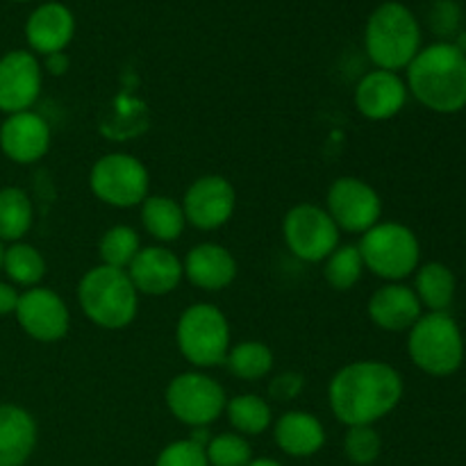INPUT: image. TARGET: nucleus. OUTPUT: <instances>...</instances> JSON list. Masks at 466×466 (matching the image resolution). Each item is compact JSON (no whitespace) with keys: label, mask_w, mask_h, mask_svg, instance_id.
<instances>
[{"label":"nucleus","mask_w":466,"mask_h":466,"mask_svg":"<svg viewBox=\"0 0 466 466\" xmlns=\"http://www.w3.org/2000/svg\"><path fill=\"white\" fill-rule=\"evenodd\" d=\"M382 440L376 426H350L344 435V453L350 464L371 466L380 458Z\"/></svg>","instance_id":"32"},{"label":"nucleus","mask_w":466,"mask_h":466,"mask_svg":"<svg viewBox=\"0 0 466 466\" xmlns=\"http://www.w3.org/2000/svg\"><path fill=\"white\" fill-rule=\"evenodd\" d=\"M185 278L200 291L217 294L228 289L237 278V259L230 250L217 241H203L189 248L182 259Z\"/></svg>","instance_id":"19"},{"label":"nucleus","mask_w":466,"mask_h":466,"mask_svg":"<svg viewBox=\"0 0 466 466\" xmlns=\"http://www.w3.org/2000/svg\"><path fill=\"white\" fill-rule=\"evenodd\" d=\"M35 221V209L27 191L21 187H3L0 189V241L16 244L30 232Z\"/></svg>","instance_id":"26"},{"label":"nucleus","mask_w":466,"mask_h":466,"mask_svg":"<svg viewBox=\"0 0 466 466\" xmlns=\"http://www.w3.org/2000/svg\"><path fill=\"white\" fill-rule=\"evenodd\" d=\"M364 268L385 282H403L421 264V244L412 228L380 221L362 235L358 244Z\"/></svg>","instance_id":"7"},{"label":"nucleus","mask_w":466,"mask_h":466,"mask_svg":"<svg viewBox=\"0 0 466 466\" xmlns=\"http://www.w3.org/2000/svg\"><path fill=\"white\" fill-rule=\"evenodd\" d=\"M139 250V232L132 226H126V223H118V226H112L109 230H105L98 241L100 264L112 268H121V271H126V268L130 267L132 259L137 258Z\"/></svg>","instance_id":"30"},{"label":"nucleus","mask_w":466,"mask_h":466,"mask_svg":"<svg viewBox=\"0 0 466 466\" xmlns=\"http://www.w3.org/2000/svg\"><path fill=\"white\" fill-rule=\"evenodd\" d=\"M364 48L373 66L382 71H405L421 50V25L403 3H382L364 27Z\"/></svg>","instance_id":"3"},{"label":"nucleus","mask_w":466,"mask_h":466,"mask_svg":"<svg viewBox=\"0 0 466 466\" xmlns=\"http://www.w3.org/2000/svg\"><path fill=\"white\" fill-rule=\"evenodd\" d=\"M182 212L187 226L212 232L226 226L237 209V191L228 177L218 173L200 176L187 187L182 196Z\"/></svg>","instance_id":"12"},{"label":"nucleus","mask_w":466,"mask_h":466,"mask_svg":"<svg viewBox=\"0 0 466 466\" xmlns=\"http://www.w3.org/2000/svg\"><path fill=\"white\" fill-rule=\"evenodd\" d=\"M164 403L176 421L187 428H208L226 412L228 396L218 380L205 371L177 373L168 380Z\"/></svg>","instance_id":"9"},{"label":"nucleus","mask_w":466,"mask_h":466,"mask_svg":"<svg viewBox=\"0 0 466 466\" xmlns=\"http://www.w3.org/2000/svg\"><path fill=\"white\" fill-rule=\"evenodd\" d=\"M3 271L14 287H39L46 276V258L32 244L16 241L5 248Z\"/></svg>","instance_id":"28"},{"label":"nucleus","mask_w":466,"mask_h":466,"mask_svg":"<svg viewBox=\"0 0 466 466\" xmlns=\"http://www.w3.org/2000/svg\"><path fill=\"white\" fill-rule=\"evenodd\" d=\"M341 230L326 208L299 203L282 218V239L289 253L300 262L321 264L341 244Z\"/></svg>","instance_id":"10"},{"label":"nucleus","mask_w":466,"mask_h":466,"mask_svg":"<svg viewBox=\"0 0 466 466\" xmlns=\"http://www.w3.org/2000/svg\"><path fill=\"white\" fill-rule=\"evenodd\" d=\"M44 66H46V71L50 73V76H62V73L68 68V57H66V53L48 55V57H46Z\"/></svg>","instance_id":"36"},{"label":"nucleus","mask_w":466,"mask_h":466,"mask_svg":"<svg viewBox=\"0 0 466 466\" xmlns=\"http://www.w3.org/2000/svg\"><path fill=\"white\" fill-rule=\"evenodd\" d=\"M305 390V376L299 371H282L268 382V396L278 403H291Z\"/></svg>","instance_id":"34"},{"label":"nucleus","mask_w":466,"mask_h":466,"mask_svg":"<svg viewBox=\"0 0 466 466\" xmlns=\"http://www.w3.org/2000/svg\"><path fill=\"white\" fill-rule=\"evenodd\" d=\"M248 466H282V464L273 458H253L248 462Z\"/></svg>","instance_id":"37"},{"label":"nucleus","mask_w":466,"mask_h":466,"mask_svg":"<svg viewBox=\"0 0 466 466\" xmlns=\"http://www.w3.org/2000/svg\"><path fill=\"white\" fill-rule=\"evenodd\" d=\"M273 440L289 458H312L326 446V428L317 414L287 410L273 423Z\"/></svg>","instance_id":"21"},{"label":"nucleus","mask_w":466,"mask_h":466,"mask_svg":"<svg viewBox=\"0 0 466 466\" xmlns=\"http://www.w3.org/2000/svg\"><path fill=\"white\" fill-rule=\"evenodd\" d=\"M223 414L228 417L232 432H239L244 437L264 435L273 426L271 405L258 394H239L235 399H228Z\"/></svg>","instance_id":"25"},{"label":"nucleus","mask_w":466,"mask_h":466,"mask_svg":"<svg viewBox=\"0 0 466 466\" xmlns=\"http://www.w3.org/2000/svg\"><path fill=\"white\" fill-rule=\"evenodd\" d=\"M176 344L194 369L221 367L232 346L228 317L212 303H194L182 309L176 323Z\"/></svg>","instance_id":"6"},{"label":"nucleus","mask_w":466,"mask_h":466,"mask_svg":"<svg viewBox=\"0 0 466 466\" xmlns=\"http://www.w3.org/2000/svg\"><path fill=\"white\" fill-rule=\"evenodd\" d=\"M403 376L382 360H355L344 364L328 385L332 417L346 428L376 426L400 405Z\"/></svg>","instance_id":"1"},{"label":"nucleus","mask_w":466,"mask_h":466,"mask_svg":"<svg viewBox=\"0 0 466 466\" xmlns=\"http://www.w3.org/2000/svg\"><path fill=\"white\" fill-rule=\"evenodd\" d=\"M53 132L48 121L35 109L5 116L0 123V150L14 164H36L50 150Z\"/></svg>","instance_id":"15"},{"label":"nucleus","mask_w":466,"mask_h":466,"mask_svg":"<svg viewBox=\"0 0 466 466\" xmlns=\"http://www.w3.org/2000/svg\"><path fill=\"white\" fill-rule=\"evenodd\" d=\"M3 255H5V244L0 241V271H3Z\"/></svg>","instance_id":"38"},{"label":"nucleus","mask_w":466,"mask_h":466,"mask_svg":"<svg viewBox=\"0 0 466 466\" xmlns=\"http://www.w3.org/2000/svg\"><path fill=\"white\" fill-rule=\"evenodd\" d=\"M205 455L209 466H248L253 460V446L248 437L239 432H218L209 437Z\"/></svg>","instance_id":"31"},{"label":"nucleus","mask_w":466,"mask_h":466,"mask_svg":"<svg viewBox=\"0 0 466 466\" xmlns=\"http://www.w3.org/2000/svg\"><path fill=\"white\" fill-rule=\"evenodd\" d=\"M77 305L94 326L123 330L139 312V294L127 271L96 264L77 282Z\"/></svg>","instance_id":"4"},{"label":"nucleus","mask_w":466,"mask_h":466,"mask_svg":"<svg viewBox=\"0 0 466 466\" xmlns=\"http://www.w3.org/2000/svg\"><path fill=\"white\" fill-rule=\"evenodd\" d=\"M364 262L355 244H339L323 262V278L337 291H350L364 276Z\"/></svg>","instance_id":"29"},{"label":"nucleus","mask_w":466,"mask_h":466,"mask_svg":"<svg viewBox=\"0 0 466 466\" xmlns=\"http://www.w3.org/2000/svg\"><path fill=\"white\" fill-rule=\"evenodd\" d=\"M414 294L428 312H449L458 294V280L451 267L441 262L419 264L414 271Z\"/></svg>","instance_id":"23"},{"label":"nucleus","mask_w":466,"mask_h":466,"mask_svg":"<svg viewBox=\"0 0 466 466\" xmlns=\"http://www.w3.org/2000/svg\"><path fill=\"white\" fill-rule=\"evenodd\" d=\"M139 209L141 226H144V230L148 232L157 244H171V241L180 239L182 232H185V212H182V205L177 203L176 198H171V196H148V198L139 205Z\"/></svg>","instance_id":"24"},{"label":"nucleus","mask_w":466,"mask_h":466,"mask_svg":"<svg viewBox=\"0 0 466 466\" xmlns=\"http://www.w3.org/2000/svg\"><path fill=\"white\" fill-rule=\"evenodd\" d=\"M12 3H30V0H12Z\"/></svg>","instance_id":"39"},{"label":"nucleus","mask_w":466,"mask_h":466,"mask_svg":"<svg viewBox=\"0 0 466 466\" xmlns=\"http://www.w3.org/2000/svg\"><path fill=\"white\" fill-rule=\"evenodd\" d=\"M39 440L35 417L25 408L0 403V466H23Z\"/></svg>","instance_id":"22"},{"label":"nucleus","mask_w":466,"mask_h":466,"mask_svg":"<svg viewBox=\"0 0 466 466\" xmlns=\"http://www.w3.org/2000/svg\"><path fill=\"white\" fill-rule=\"evenodd\" d=\"M408 355L432 378H449L464 362V337L449 312H426L408 330Z\"/></svg>","instance_id":"5"},{"label":"nucleus","mask_w":466,"mask_h":466,"mask_svg":"<svg viewBox=\"0 0 466 466\" xmlns=\"http://www.w3.org/2000/svg\"><path fill=\"white\" fill-rule=\"evenodd\" d=\"M89 189L100 203L109 208H139L150 196V173L135 155L107 153L91 167Z\"/></svg>","instance_id":"8"},{"label":"nucleus","mask_w":466,"mask_h":466,"mask_svg":"<svg viewBox=\"0 0 466 466\" xmlns=\"http://www.w3.org/2000/svg\"><path fill=\"white\" fill-rule=\"evenodd\" d=\"M14 317L21 330L39 344H55L64 339L71 328V312L62 296L41 285L21 291Z\"/></svg>","instance_id":"13"},{"label":"nucleus","mask_w":466,"mask_h":466,"mask_svg":"<svg viewBox=\"0 0 466 466\" xmlns=\"http://www.w3.org/2000/svg\"><path fill=\"white\" fill-rule=\"evenodd\" d=\"M44 86V66L30 50H9L0 57V112L5 116L35 107Z\"/></svg>","instance_id":"14"},{"label":"nucleus","mask_w":466,"mask_h":466,"mask_svg":"<svg viewBox=\"0 0 466 466\" xmlns=\"http://www.w3.org/2000/svg\"><path fill=\"white\" fill-rule=\"evenodd\" d=\"M76 36V16L64 3L50 0L32 9L25 21L27 50L41 57L64 53Z\"/></svg>","instance_id":"18"},{"label":"nucleus","mask_w":466,"mask_h":466,"mask_svg":"<svg viewBox=\"0 0 466 466\" xmlns=\"http://www.w3.org/2000/svg\"><path fill=\"white\" fill-rule=\"evenodd\" d=\"M326 212L341 232L364 235L380 223L382 198L362 177L341 176L328 189Z\"/></svg>","instance_id":"11"},{"label":"nucleus","mask_w":466,"mask_h":466,"mask_svg":"<svg viewBox=\"0 0 466 466\" xmlns=\"http://www.w3.org/2000/svg\"><path fill=\"white\" fill-rule=\"evenodd\" d=\"M126 271L139 296H168L185 280L182 259L162 244L141 246Z\"/></svg>","instance_id":"17"},{"label":"nucleus","mask_w":466,"mask_h":466,"mask_svg":"<svg viewBox=\"0 0 466 466\" xmlns=\"http://www.w3.org/2000/svg\"><path fill=\"white\" fill-rule=\"evenodd\" d=\"M155 466H209L205 446L194 440H176L159 451Z\"/></svg>","instance_id":"33"},{"label":"nucleus","mask_w":466,"mask_h":466,"mask_svg":"<svg viewBox=\"0 0 466 466\" xmlns=\"http://www.w3.org/2000/svg\"><path fill=\"white\" fill-rule=\"evenodd\" d=\"M405 85L417 103L435 114H458L466 107V53L460 46H426L405 68Z\"/></svg>","instance_id":"2"},{"label":"nucleus","mask_w":466,"mask_h":466,"mask_svg":"<svg viewBox=\"0 0 466 466\" xmlns=\"http://www.w3.org/2000/svg\"><path fill=\"white\" fill-rule=\"evenodd\" d=\"M18 296H21V291L12 282L0 280V317H9V314L16 312Z\"/></svg>","instance_id":"35"},{"label":"nucleus","mask_w":466,"mask_h":466,"mask_svg":"<svg viewBox=\"0 0 466 466\" xmlns=\"http://www.w3.org/2000/svg\"><path fill=\"white\" fill-rule=\"evenodd\" d=\"M410 98L405 77L394 71L373 68L367 76L360 77L353 91L355 109L369 121H390L399 116Z\"/></svg>","instance_id":"16"},{"label":"nucleus","mask_w":466,"mask_h":466,"mask_svg":"<svg viewBox=\"0 0 466 466\" xmlns=\"http://www.w3.org/2000/svg\"><path fill=\"white\" fill-rule=\"evenodd\" d=\"M367 314L380 330L408 332L421 319L423 308L412 287L403 282H385L369 299Z\"/></svg>","instance_id":"20"},{"label":"nucleus","mask_w":466,"mask_h":466,"mask_svg":"<svg viewBox=\"0 0 466 466\" xmlns=\"http://www.w3.org/2000/svg\"><path fill=\"white\" fill-rule=\"evenodd\" d=\"M273 350L264 341L248 339L230 346L226 358L228 371L244 382H258L273 371Z\"/></svg>","instance_id":"27"}]
</instances>
